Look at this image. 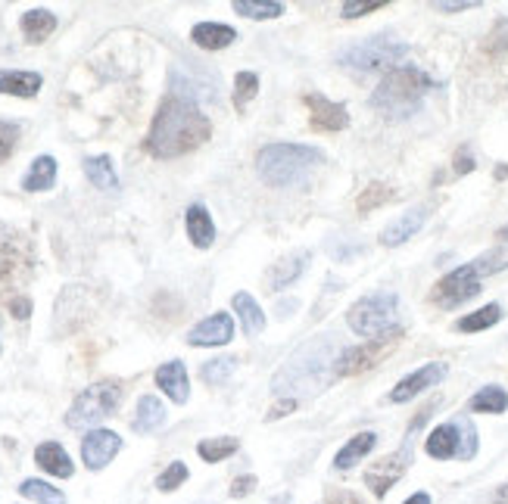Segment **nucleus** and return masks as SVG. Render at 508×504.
Wrapping results in <instances>:
<instances>
[{"instance_id": "1", "label": "nucleus", "mask_w": 508, "mask_h": 504, "mask_svg": "<svg viewBox=\"0 0 508 504\" xmlns=\"http://www.w3.org/2000/svg\"><path fill=\"white\" fill-rule=\"evenodd\" d=\"M212 134V125L197 103L169 93L153 115V125L147 134V150L156 160H178L190 150L203 147Z\"/></svg>"}, {"instance_id": "2", "label": "nucleus", "mask_w": 508, "mask_h": 504, "mask_svg": "<svg viewBox=\"0 0 508 504\" xmlns=\"http://www.w3.org/2000/svg\"><path fill=\"white\" fill-rule=\"evenodd\" d=\"M315 165H321V153L303 143H269L256 156V169H259L262 181L271 187L299 184Z\"/></svg>"}, {"instance_id": "3", "label": "nucleus", "mask_w": 508, "mask_h": 504, "mask_svg": "<svg viewBox=\"0 0 508 504\" xmlns=\"http://www.w3.org/2000/svg\"><path fill=\"white\" fill-rule=\"evenodd\" d=\"M427 88H431V78L425 72L415 66H399L377 84L371 106L381 110L387 119H405V115H412L421 106Z\"/></svg>"}, {"instance_id": "4", "label": "nucleus", "mask_w": 508, "mask_h": 504, "mask_svg": "<svg viewBox=\"0 0 508 504\" xmlns=\"http://www.w3.org/2000/svg\"><path fill=\"white\" fill-rule=\"evenodd\" d=\"M119 402H122L119 380H100V383L88 386V390L73 402V408H69V414H66V427H73V430L94 427V423L106 421V417L116 412Z\"/></svg>"}, {"instance_id": "5", "label": "nucleus", "mask_w": 508, "mask_h": 504, "mask_svg": "<svg viewBox=\"0 0 508 504\" xmlns=\"http://www.w3.org/2000/svg\"><path fill=\"white\" fill-rule=\"evenodd\" d=\"M34 252L25 234L0 225V293L23 286L32 275Z\"/></svg>"}, {"instance_id": "6", "label": "nucleus", "mask_w": 508, "mask_h": 504, "mask_svg": "<svg viewBox=\"0 0 508 504\" xmlns=\"http://www.w3.org/2000/svg\"><path fill=\"white\" fill-rule=\"evenodd\" d=\"M396 308H399L396 293H390V290L371 293V296H362L353 308H349L347 321H349V327H353V334L381 336V334H387V330H393Z\"/></svg>"}, {"instance_id": "7", "label": "nucleus", "mask_w": 508, "mask_h": 504, "mask_svg": "<svg viewBox=\"0 0 508 504\" xmlns=\"http://www.w3.org/2000/svg\"><path fill=\"white\" fill-rule=\"evenodd\" d=\"M409 53V47L403 41L390 38V34H377V38H368L362 44L349 47L340 53V63L356 72H375V69H399V60Z\"/></svg>"}, {"instance_id": "8", "label": "nucleus", "mask_w": 508, "mask_h": 504, "mask_svg": "<svg viewBox=\"0 0 508 504\" xmlns=\"http://www.w3.org/2000/svg\"><path fill=\"white\" fill-rule=\"evenodd\" d=\"M399 340H403V330L399 327H393L381 336H371V340H365L362 345H353V349L343 352L337 362H334V371H337L340 377H356V373H362V371H371V367L381 364L384 358L396 349Z\"/></svg>"}, {"instance_id": "9", "label": "nucleus", "mask_w": 508, "mask_h": 504, "mask_svg": "<svg viewBox=\"0 0 508 504\" xmlns=\"http://www.w3.org/2000/svg\"><path fill=\"white\" fill-rule=\"evenodd\" d=\"M477 293H481V277H477L474 265H462V268H455L453 275H446L434 286L431 299L443 308H455L464 299L477 296Z\"/></svg>"}, {"instance_id": "10", "label": "nucleus", "mask_w": 508, "mask_h": 504, "mask_svg": "<svg viewBox=\"0 0 508 504\" xmlns=\"http://www.w3.org/2000/svg\"><path fill=\"white\" fill-rule=\"evenodd\" d=\"M122 439L112 433V430H91L82 442V458L88 470H103L112 458L119 455Z\"/></svg>"}, {"instance_id": "11", "label": "nucleus", "mask_w": 508, "mask_h": 504, "mask_svg": "<svg viewBox=\"0 0 508 504\" xmlns=\"http://www.w3.org/2000/svg\"><path fill=\"white\" fill-rule=\"evenodd\" d=\"M303 100L312 110V128H318V131H343L349 125V115L343 103H334V100L321 97V93H306Z\"/></svg>"}, {"instance_id": "12", "label": "nucleus", "mask_w": 508, "mask_h": 504, "mask_svg": "<svg viewBox=\"0 0 508 504\" xmlns=\"http://www.w3.org/2000/svg\"><path fill=\"white\" fill-rule=\"evenodd\" d=\"M443 377H446V364H440V362L418 367V371L409 373L405 380H399L396 390L390 393V402H409L418 393H425V390H431V386H436Z\"/></svg>"}, {"instance_id": "13", "label": "nucleus", "mask_w": 508, "mask_h": 504, "mask_svg": "<svg viewBox=\"0 0 508 504\" xmlns=\"http://www.w3.org/2000/svg\"><path fill=\"white\" fill-rule=\"evenodd\" d=\"M231 340H234V321H231V315H225V312L210 315V318L200 321L188 334L190 345H225Z\"/></svg>"}, {"instance_id": "14", "label": "nucleus", "mask_w": 508, "mask_h": 504, "mask_svg": "<svg viewBox=\"0 0 508 504\" xmlns=\"http://www.w3.org/2000/svg\"><path fill=\"white\" fill-rule=\"evenodd\" d=\"M403 473H405V455H393V458H384V460H377V464H371L368 470H365V482H368V489L377 499H384V495L390 492V486L403 477Z\"/></svg>"}, {"instance_id": "15", "label": "nucleus", "mask_w": 508, "mask_h": 504, "mask_svg": "<svg viewBox=\"0 0 508 504\" xmlns=\"http://www.w3.org/2000/svg\"><path fill=\"white\" fill-rule=\"evenodd\" d=\"M156 386L169 395L175 405H184L190 395V383H188V367L181 362H166L156 371Z\"/></svg>"}, {"instance_id": "16", "label": "nucleus", "mask_w": 508, "mask_h": 504, "mask_svg": "<svg viewBox=\"0 0 508 504\" xmlns=\"http://www.w3.org/2000/svg\"><path fill=\"white\" fill-rule=\"evenodd\" d=\"M425 449H427V455L440 458V460L459 458L462 455V427H459V421H455V423H440V427H436L434 433L427 436Z\"/></svg>"}, {"instance_id": "17", "label": "nucleus", "mask_w": 508, "mask_h": 504, "mask_svg": "<svg viewBox=\"0 0 508 504\" xmlns=\"http://www.w3.org/2000/svg\"><path fill=\"white\" fill-rule=\"evenodd\" d=\"M425 221H427V208H425V206L412 208V212L399 215V218L393 221V225L384 228L381 243H384V247H399V243L412 240V237L418 234L421 228H425Z\"/></svg>"}, {"instance_id": "18", "label": "nucleus", "mask_w": 508, "mask_h": 504, "mask_svg": "<svg viewBox=\"0 0 508 504\" xmlns=\"http://www.w3.org/2000/svg\"><path fill=\"white\" fill-rule=\"evenodd\" d=\"M34 460H38L41 470H47L50 477H60V480H69L73 477V458L66 455V449H63L60 442H41L38 449H34Z\"/></svg>"}, {"instance_id": "19", "label": "nucleus", "mask_w": 508, "mask_h": 504, "mask_svg": "<svg viewBox=\"0 0 508 504\" xmlns=\"http://www.w3.org/2000/svg\"><path fill=\"white\" fill-rule=\"evenodd\" d=\"M306 265H309V252H306V249L293 252V256L281 258L278 265H271V271H269V290H275V293L278 290H288L293 280H297L306 271Z\"/></svg>"}, {"instance_id": "20", "label": "nucleus", "mask_w": 508, "mask_h": 504, "mask_svg": "<svg viewBox=\"0 0 508 504\" xmlns=\"http://www.w3.org/2000/svg\"><path fill=\"white\" fill-rule=\"evenodd\" d=\"M44 78L38 72H16V69H0V93L10 97H34L41 91Z\"/></svg>"}, {"instance_id": "21", "label": "nucleus", "mask_w": 508, "mask_h": 504, "mask_svg": "<svg viewBox=\"0 0 508 504\" xmlns=\"http://www.w3.org/2000/svg\"><path fill=\"white\" fill-rule=\"evenodd\" d=\"M190 41L203 50H225L228 44L238 41V32L231 25H221V23H200L190 32Z\"/></svg>"}, {"instance_id": "22", "label": "nucleus", "mask_w": 508, "mask_h": 504, "mask_svg": "<svg viewBox=\"0 0 508 504\" xmlns=\"http://www.w3.org/2000/svg\"><path fill=\"white\" fill-rule=\"evenodd\" d=\"M184 221H188L190 243H194L197 249H210L212 240H216V225H212L210 212H206L203 206H190L188 215H184Z\"/></svg>"}, {"instance_id": "23", "label": "nucleus", "mask_w": 508, "mask_h": 504, "mask_svg": "<svg viewBox=\"0 0 508 504\" xmlns=\"http://www.w3.org/2000/svg\"><path fill=\"white\" fill-rule=\"evenodd\" d=\"M162 423H166V408H162V402L156 399V395H144V399L138 402V414H134V421H132L134 433H153Z\"/></svg>"}, {"instance_id": "24", "label": "nucleus", "mask_w": 508, "mask_h": 504, "mask_svg": "<svg viewBox=\"0 0 508 504\" xmlns=\"http://www.w3.org/2000/svg\"><path fill=\"white\" fill-rule=\"evenodd\" d=\"M19 25H23L28 44H41V41H47L56 32V16L50 10H28Z\"/></svg>"}, {"instance_id": "25", "label": "nucleus", "mask_w": 508, "mask_h": 504, "mask_svg": "<svg viewBox=\"0 0 508 504\" xmlns=\"http://www.w3.org/2000/svg\"><path fill=\"white\" fill-rule=\"evenodd\" d=\"M231 305H234V312L240 315V324H243V330H247L249 336H256V334H262V330H266V312L256 305V299L249 296V293H234Z\"/></svg>"}, {"instance_id": "26", "label": "nucleus", "mask_w": 508, "mask_h": 504, "mask_svg": "<svg viewBox=\"0 0 508 504\" xmlns=\"http://www.w3.org/2000/svg\"><path fill=\"white\" fill-rule=\"evenodd\" d=\"M84 175H88V181L97 190H119V175L110 156H91V160H84Z\"/></svg>"}, {"instance_id": "27", "label": "nucleus", "mask_w": 508, "mask_h": 504, "mask_svg": "<svg viewBox=\"0 0 508 504\" xmlns=\"http://www.w3.org/2000/svg\"><path fill=\"white\" fill-rule=\"evenodd\" d=\"M54 181H56V160L54 156H38L32 162V169H28V175L23 178V190L41 193V190H50Z\"/></svg>"}, {"instance_id": "28", "label": "nucleus", "mask_w": 508, "mask_h": 504, "mask_svg": "<svg viewBox=\"0 0 508 504\" xmlns=\"http://www.w3.org/2000/svg\"><path fill=\"white\" fill-rule=\"evenodd\" d=\"M375 442H377L375 433H359V436H353V439H349V442L337 451V458H334V467H337V470H349V467H356L365 455H368L371 449H375Z\"/></svg>"}, {"instance_id": "29", "label": "nucleus", "mask_w": 508, "mask_h": 504, "mask_svg": "<svg viewBox=\"0 0 508 504\" xmlns=\"http://www.w3.org/2000/svg\"><path fill=\"white\" fill-rule=\"evenodd\" d=\"M503 321V305H484V308H477L474 315H464V318L455 324V327L462 330V334H477V330H486V327H493V324H499Z\"/></svg>"}, {"instance_id": "30", "label": "nucleus", "mask_w": 508, "mask_h": 504, "mask_svg": "<svg viewBox=\"0 0 508 504\" xmlns=\"http://www.w3.org/2000/svg\"><path fill=\"white\" fill-rule=\"evenodd\" d=\"M508 408V393L499 390V386H486L471 399V412L477 414H503Z\"/></svg>"}, {"instance_id": "31", "label": "nucleus", "mask_w": 508, "mask_h": 504, "mask_svg": "<svg viewBox=\"0 0 508 504\" xmlns=\"http://www.w3.org/2000/svg\"><path fill=\"white\" fill-rule=\"evenodd\" d=\"M240 449V442L234 436H219V439H203V442L197 445L200 458L210 460V464H216V460H225L231 458L234 451Z\"/></svg>"}, {"instance_id": "32", "label": "nucleus", "mask_w": 508, "mask_h": 504, "mask_svg": "<svg viewBox=\"0 0 508 504\" xmlns=\"http://www.w3.org/2000/svg\"><path fill=\"white\" fill-rule=\"evenodd\" d=\"M234 13L249 19H275L284 16V4H278V0H238Z\"/></svg>"}, {"instance_id": "33", "label": "nucleus", "mask_w": 508, "mask_h": 504, "mask_svg": "<svg viewBox=\"0 0 508 504\" xmlns=\"http://www.w3.org/2000/svg\"><path fill=\"white\" fill-rule=\"evenodd\" d=\"M19 492L38 504H66V495H63L60 489H54L50 482H41V480H25L23 486H19Z\"/></svg>"}, {"instance_id": "34", "label": "nucleus", "mask_w": 508, "mask_h": 504, "mask_svg": "<svg viewBox=\"0 0 508 504\" xmlns=\"http://www.w3.org/2000/svg\"><path fill=\"white\" fill-rule=\"evenodd\" d=\"M256 93H259V75H253V72H238V78H234V106H238V110H247V103Z\"/></svg>"}, {"instance_id": "35", "label": "nucleus", "mask_w": 508, "mask_h": 504, "mask_svg": "<svg viewBox=\"0 0 508 504\" xmlns=\"http://www.w3.org/2000/svg\"><path fill=\"white\" fill-rule=\"evenodd\" d=\"M471 265H474L477 277L496 275V271L508 268V249H493V252H486V256H481L477 262H471Z\"/></svg>"}, {"instance_id": "36", "label": "nucleus", "mask_w": 508, "mask_h": 504, "mask_svg": "<svg viewBox=\"0 0 508 504\" xmlns=\"http://www.w3.org/2000/svg\"><path fill=\"white\" fill-rule=\"evenodd\" d=\"M184 480H188V467H184L181 460H171L166 470L160 473V480H156V489H160V492H175Z\"/></svg>"}, {"instance_id": "37", "label": "nucleus", "mask_w": 508, "mask_h": 504, "mask_svg": "<svg viewBox=\"0 0 508 504\" xmlns=\"http://www.w3.org/2000/svg\"><path fill=\"white\" fill-rule=\"evenodd\" d=\"M234 367H238L234 358H216V362H206L203 364V380L206 383H225V380L234 373Z\"/></svg>"}, {"instance_id": "38", "label": "nucleus", "mask_w": 508, "mask_h": 504, "mask_svg": "<svg viewBox=\"0 0 508 504\" xmlns=\"http://www.w3.org/2000/svg\"><path fill=\"white\" fill-rule=\"evenodd\" d=\"M16 143H19V125L16 121H0V165L16 153Z\"/></svg>"}, {"instance_id": "39", "label": "nucleus", "mask_w": 508, "mask_h": 504, "mask_svg": "<svg viewBox=\"0 0 508 504\" xmlns=\"http://www.w3.org/2000/svg\"><path fill=\"white\" fill-rule=\"evenodd\" d=\"M387 199H393V190L390 187H384V184H371L368 190L362 193L359 197V212H371V208H377L381 203H387Z\"/></svg>"}, {"instance_id": "40", "label": "nucleus", "mask_w": 508, "mask_h": 504, "mask_svg": "<svg viewBox=\"0 0 508 504\" xmlns=\"http://www.w3.org/2000/svg\"><path fill=\"white\" fill-rule=\"evenodd\" d=\"M459 427H462V455L459 458H474V451H477V433H474V427H471V421H459Z\"/></svg>"}, {"instance_id": "41", "label": "nucleus", "mask_w": 508, "mask_h": 504, "mask_svg": "<svg viewBox=\"0 0 508 504\" xmlns=\"http://www.w3.org/2000/svg\"><path fill=\"white\" fill-rule=\"evenodd\" d=\"M384 4H356V0H347L343 4V16L347 19H356V16H365V13H375V10H381Z\"/></svg>"}, {"instance_id": "42", "label": "nucleus", "mask_w": 508, "mask_h": 504, "mask_svg": "<svg viewBox=\"0 0 508 504\" xmlns=\"http://www.w3.org/2000/svg\"><path fill=\"white\" fill-rule=\"evenodd\" d=\"M471 169H474V156L462 147L459 153H455V175H468Z\"/></svg>"}, {"instance_id": "43", "label": "nucleus", "mask_w": 508, "mask_h": 504, "mask_svg": "<svg viewBox=\"0 0 508 504\" xmlns=\"http://www.w3.org/2000/svg\"><path fill=\"white\" fill-rule=\"evenodd\" d=\"M253 489H256V477H240V480H234L231 495L234 499H243V495H249Z\"/></svg>"}, {"instance_id": "44", "label": "nucleus", "mask_w": 508, "mask_h": 504, "mask_svg": "<svg viewBox=\"0 0 508 504\" xmlns=\"http://www.w3.org/2000/svg\"><path fill=\"white\" fill-rule=\"evenodd\" d=\"M10 312L16 315L19 321H25L28 315H32V302H28L25 296H16V299H10Z\"/></svg>"}, {"instance_id": "45", "label": "nucleus", "mask_w": 508, "mask_h": 504, "mask_svg": "<svg viewBox=\"0 0 508 504\" xmlns=\"http://www.w3.org/2000/svg\"><path fill=\"white\" fill-rule=\"evenodd\" d=\"M471 6H477V0H464V4H446V0H443V4H436V10L440 13H462V10H471Z\"/></svg>"}, {"instance_id": "46", "label": "nucleus", "mask_w": 508, "mask_h": 504, "mask_svg": "<svg viewBox=\"0 0 508 504\" xmlns=\"http://www.w3.org/2000/svg\"><path fill=\"white\" fill-rule=\"evenodd\" d=\"M293 408H297V402H293V399H288V402H278V405L275 408H271V421H278V417H284V414H288V412H293Z\"/></svg>"}, {"instance_id": "47", "label": "nucleus", "mask_w": 508, "mask_h": 504, "mask_svg": "<svg viewBox=\"0 0 508 504\" xmlns=\"http://www.w3.org/2000/svg\"><path fill=\"white\" fill-rule=\"evenodd\" d=\"M327 499H331V504H362L353 492H327Z\"/></svg>"}, {"instance_id": "48", "label": "nucleus", "mask_w": 508, "mask_h": 504, "mask_svg": "<svg viewBox=\"0 0 508 504\" xmlns=\"http://www.w3.org/2000/svg\"><path fill=\"white\" fill-rule=\"evenodd\" d=\"M297 308H299V302H297V299H290V302H281V305H278V312H281L284 318H288V315H290V312H297Z\"/></svg>"}, {"instance_id": "49", "label": "nucleus", "mask_w": 508, "mask_h": 504, "mask_svg": "<svg viewBox=\"0 0 508 504\" xmlns=\"http://www.w3.org/2000/svg\"><path fill=\"white\" fill-rule=\"evenodd\" d=\"M405 504H431V495H427V492H415Z\"/></svg>"}, {"instance_id": "50", "label": "nucleus", "mask_w": 508, "mask_h": 504, "mask_svg": "<svg viewBox=\"0 0 508 504\" xmlns=\"http://www.w3.org/2000/svg\"><path fill=\"white\" fill-rule=\"evenodd\" d=\"M499 240H508V225H505L503 230H499Z\"/></svg>"}]
</instances>
